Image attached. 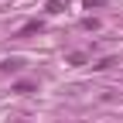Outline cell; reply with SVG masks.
<instances>
[{"label":"cell","mask_w":123,"mask_h":123,"mask_svg":"<svg viewBox=\"0 0 123 123\" xmlns=\"http://www.w3.org/2000/svg\"><path fill=\"white\" fill-rule=\"evenodd\" d=\"M21 65H24L21 58H7V62H4L0 68H4V72H21Z\"/></svg>","instance_id":"cell-1"},{"label":"cell","mask_w":123,"mask_h":123,"mask_svg":"<svg viewBox=\"0 0 123 123\" xmlns=\"http://www.w3.org/2000/svg\"><path fill=\"white\" fill-rule=\"evenodd\" d=\"M44 10H48V14H62V10H65V0H48Z\"/></svg>","instance_id":"cell-2"},{"label":"cell","mask_w":123,"mask_h":123,"mask_svg":"<svg viewBox=\"0 0 123 123\" xmlns=\"http://www.w3.org/2000/svg\"><path fill=\"white\" fill-rule=\"evenodd\" d=\"M34 31H41V24L34 21V24H24L21 31H17V38H27V34H34Z\"/></svg>","instance_id":"cell-3"},{"label":"cell","mask_w":123,"mask_h":123,"mask_svg":"<svg viewBox=\"0 0 123 123\" xmlns=\"http://www.w3.org/2000/svg\"><path fill=\"white\" fill-rule=\"evenodd\" d=\"M14 92H21V96H27V92H34V82H17V86H14Z\"/></svg>","instance_id":"cell-4"},{"label":"cell","mask_w":123,"mask_h":123,"mask_svg":"<svg viewBox=\"0 0 123 123\" xmlns=\"http://www.w3.org/2000/svg\"><path fill=\"white\" fill-rule=\"evenodd\" d=\"M68 65H86V55H79V51L68 55Z\"/></svg>","instance_id":"cell-5"},{"label":"cell","mask_w":123,"mask_h":123,"mask_svg":"<svg viewBox=\"0 0 123 123\" xmlns=\"http://www.w3.org/2000/svg\"><path fill=\"white\" fill-rule=\"evenodd\" d=\"M82 4H86V7L92 10V7H103V0H82Z\"/></svg>","instance_id":"cell-6"}]
</instances>
